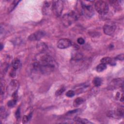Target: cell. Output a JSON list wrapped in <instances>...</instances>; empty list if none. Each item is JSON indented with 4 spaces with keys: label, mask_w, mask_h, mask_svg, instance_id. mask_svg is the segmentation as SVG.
<instances>
[{
    "label": "cell",
    "mask_w": 124,
    "mask_h": 124,
    "mask_svg": "<svg viewBox=\"0 0 124 124\" xmlns=\"http://www.w3.org/2000/svg\"><path fill=\"white\" fill-rule=\"evenodd\" d=\"M65 91V87L64 86H62L60 88H59L55 93V95L57 96H58L61 95Z\"/></svg>",
    "instance_id": "obj_22"
},
{
    "label": "cell",
    "mask_w": 124,
    "mask_h": 124,
    "mask_svg": "<svg viewBox=\"0 0 124 124\" xmlns=\"http://www.w3.org/2000/svg\"><path fill=\"white\" fill-rule=\"evenodd\" d=\"M80 7L78 9V13L80 14L84 15L85 16L91 17L94 14V10L93 7L92 1H79Z\"/></svg>",
    "instance_id": "obj_2"
},
{
    "label": "cell",
    "mask_w": 124,
    "mask_h": 124,
    "mask_svg": "<svg viewBox=\"0 0 124 124\" xmlns=\"http://www.w3.org/2000/svg\"><path fill=\"white\" fill-rule=\"evenodd\" d=\"M123 86V78H115L113 79L108 85V90H113L117 88Z\"/></svg>",
    "instance_id": "obj_6"
},
{
    "label": "cell",
    "mask_w": 124,
    "mask_h": 124,
    "mask_svg": "<svg viewBox=\"0 0 124 124\" xmlns=\"http://www.w3.org/2000/svg\"><path fill=\"white\" fill-rule=\"evenodd\" d=\"M63 9V1L62 0L52 1V12L57 16H60Z\"/></svg>",
    "instance_id": "obj_5"
},
{
    "label": "cell",
    "mask_w": 124,
    "mask_h": 124,
    "mask_svg": "<svg viewBox=\"0 0 124 124\" xmlns=\"http://www.w3.org/2000/svg\"><path fill=\"white\" fill-rule=\"evenodd\" d=\"M84 102V99L81 97H78L76 98L73 103V106L75 107H78L81 105Z\"/></svg>",
    "instance_id": "obj_14"
},
{
    "label": "cell",
    "mask_w": 124,
    "mask_h": 124,
    "mask_svg": "<svg viewBox=\"0 0 124 124\" xmlns=\"http://www.w3.org/2000/svg\"><path fill=\"white\" fill-rule=\"evenodd\" d=\"M77 42L79 45H83L85 43V40H84V39L83 38L79 37L77 39Z\"/></svg>",
    "instance_id": "obj_24"
},
{
    "label": "cell",
    "mask_w": 124,
    "mask_h": 124,
    "mask_svg": "<svg viewBox=\"0 0 124 124\" xmlns=\"http://www.w3.org/2000/svg\"><path fill=\"white\" fill-rule=\"evenodd\" d=\"M72 45V42L68 39L62 38L60 39L57 44V47L60 49L67 48Z\"/></svg>",
    "instance_id": "obj_7"
},
{
    "label": "cell",
    "mask_w": 124,
    "mask_h": 124,
    "mask_svg": "<svg viewBox=\"0 0 124 124\" xmlns=\"http://www.w3.org/2000/svg\"><path fill=\"white\" fill-rule=\"evenodd\" d=\"M2 47H3V46H2V44H1V48H0V49H1V50L2 49Z\"/></svg>",
    "instance_id": "obj_28"
},
{
    "label": "cell",
    "mask_w": 124,
    "mask_h": 124,
    "mask_svg": "<svg viewBox=\"0 0 124 124\" xmlns=\"http://www.w3.org/2000/svg\"><path fill=\"white\" fill-rule=\"evenodd\" d=\"M18 86V82L16 80H12L9 84L10 89H16Z\"/></svg>",
    "instance_id": "obj_19"
},
{
    "label": "cell",
    "mask_w": 124,
    "mask_h": 124,
    "mask_svg": "<svg viewBox=\"0 0 124 124\" xmlns=\"http://www.w3.org/2000/svg\"><path fill=\"white\" fill-rule=\"evenodd\" d=\"M32 66L35 70L43 74H49L54 71L56 62L50 55L41 54L33 62Z\"/></svg>",
    "instance_id": "obj_1"
},
{
    "label": "cell",
    "mask_w": 124,
    "mask_h": 124,
    "mask_svg": "<svg viewBox=\"0 0 124 124\" xmlns=\"http://www.w3.org/2000/svg\"><path fill=\"white\" fill-rule=\"evenodd\" d=\"M94 8L96 11L100 15H106L108 11V3L103 0H97L94 3Z\"/></svg>",
    "instance_id": "obj_4"
},
{
    "label": "cell",
    "mask_w": 124,
    "mask_h": 124,
    "mask_svg": "<svg viewBox=\"0 0 124 124\" xmlns=\"http://www.w3.org/2000/svg\"><path fill=\"white\" fill-rule=\"evenodd\" d=\"M15 115L16 117V119H18L20 118V108H18L16 110V113H15Z\"/></svg>",
    "instance_id": "obj_26"
},
{
    "label": "cell",
    "mask_w": 124,
    "mask_h": 124,
    "mask_svg": "<svg viewBox=\"0 0 124 124\" xmlns=\"http://www.w3.org/2000/svg\"><path fill=\"white\" fill-rule=\"evenodd\" d=\"M20 66V61L18 59H15L12 62L13 69L16 70L19 68Z\"/></svg>",
    "instance_id": "obj_15"
},
{
    "label": "cell",
    "mask_w": 124,
    "mask_h": 124,
    "mask_svg": "<svg viewBox=\"0 0 124 124\" xmlns=\"http://www.w3.org/2000/svg\"><path fill=\"white\" fill-rule=\"evenodd\" d=\"M115 59L113 58H111L110 57H106L103 58L101 60V63H104L105 64H109L111 66H114L116 64L115 62Z\"/></svg>",
    "instance_id": "obj_12"
},
{
    "label": "cell",
    "mask_w": 124,
    "mask_h": 124,
    "mask_svg": "<svg viewBox=\"0 0 124 124\" xmlns=\"http://www.w3.org/2000/svg\"><path fill=\"white\" fill-rule=\"evenodd\" d=\"M19 2H20V1H19V0H14V1H13V2L11 4V5H10V6L9 7V9H8L9 12H11L13 10H14V9L17 5L18 3Z\"/></svg>",
    "instance_id": "obj_18"
},
{
    "label": "cell",
    "mask_w": 124,
    "mask_h": 124,
    "mask_svg": "<svg viewBox=\"0 0 124 124\" xmlns=\"http://www.w3.org/2000/svg\"><path fill=\"white\" fill-rule=\"evenodd\" d=\"M45 35V32L44 31H38L31 34L28 37V39L31 41H38L40 40Z\"/></svg>",
    "instance_id": "obj_8"
},
{
    "label": "cell",
    "mask_w": 124,
    "mask_h": 124,
    "mask_svg": "<svg viewBox=\"0 0 124 124\" xmlns=\"http://www.w3.org/2000/svg\"><path fill=\"white\" fill-rule=\"evenodd\" d=\"M78 111V109H75V110H71L70 111L67 112V113H66V115H70V114H73L74 113H75L76 112H77Z\"/></svg>",
    "instance_id": "obj_27"
},
{
    "label": "cell",
    "mask_w": 124,
    "mask_h": 124,
    "mask_svg": "<svg viewBox=\"0 0 124 124\" xmlns=\"http://www.w3.org/2000/svg\"><path fill=\"white\" fill-rule=\"evenodd\" d=\"M74 121L80 124H92V122L88 121L86 119L84 118H81L78 117H76L74 118Z\"/></svg>",
    "instance_id": "obj_13"
},
{
    "label": "cell",
    "mask_w": 124,
    "mask_h": 124,
    "mask_svg": "<svg viewBox=\"0 0 124 124\" xmlns=\"http://www.w3.org/2000/svg\"><path fill=\"white\" fill-rule=\"evenodd\" d=\"M32 112H31L28 115H25L23 116L22 119V123L26 124L28 122V121L31 119L32 116Z\"/></svg>",
    "instance_id": "obj_20"
},
{
    "label": "cell",
    "mask_w": 124,
    "mask_h": 124,
    "mask_svg": "<svg viewBox=\"0 0 124 124\" xmlns=\"http://www.w3.org/2000/svg\"><path fill=\"white\" fill-rule=\"evenodd\" d=\"M106 68H107V65L104 63H101L96 66V70L98 72H101L104 71L105 70H106Z\"/></svg>",
    "instance_id": "obj_17"
},
{
    "label": "cell",
    "mask_w": 124,
    "mask_h": 124,
    "mask_svg": "<svg viewBox=\"0 0 124 124\" xmlns=\"http://www.w3.org/2000/svg\"><path fill=\"white\" fill-rule=\"evenodd\" d=\"M75 95V92L72 90H69L66 93V95L68 97H72Z\"/></svg>",
    "instance_id": "obj_23"
},
{
    "label": "cell",
    "mask_w": 124,
    "mask_h": 124,
    "mask_svg": "<svg viewBox=\"0 0 124 124\" xmlns=\"http://www.w3.org/2000/svg\"><path fill=\"white\" fill-rule=\"evenodd\" d=\"M17 98H13V99L11 100H9L8 103H7V105L9 107H13L16 104V103L17 102Z\"/></svg>",
    "instance_id": "obj_21"
},
{
    "label": "cell",
    "mask_w": 124,
    "mask_h": 124,
    "mask_svg": "<svg viewBox=\"0 0 124 124\" xmlns=\"http://www.w3.org/2000/svg\"><path fill=\"white\" fill-rule=\"evenodd\" d=\"M124 107H120L116 110L111 111L108 113V116L115 118H121L124 116Z\"/></svg>",
    "instance_id": "obj_10"
},
{
    "label": "cell",
    "mask_w": 124,
    "mask_h": 124,
    "mask_svg": "<svg viewBox=\"0 0 124 124\" xmlns=\"http://www.w3.org/2000/svg\"><path fill=\"white\" fill-rule=\"evenodd\" d=\"M52 1H44L42 7V13L44 15H47L50 14V11H52Z\"/></svg>",
    "instance_id": "obj_11"
},
{
    "label": "cell",
    "mask_w": 124,
    "mask_h": 124,
    "mask_svg": "<svg viewBox=\"0 0 124 124\" xmlns=\"http://www.w3.org/2000/svg\"><path fill=\"white\" fill-rule=\"evenodd\" d=\"M93 83L96 87H99L102 83V79L99 77H95L93 79Z\"/></svg>",
    "instance_id": "obj_16"
},
{
    "label": "cell",
    "mask_w": 124,
    "mask_h": 124,
    "mask_svg": "<svg viewBox=\"0 0 124 124\" xmlns=\"http://www.w3.org/2000/svg\"><path fill=\"white\" fill-rule=\"evenodd\" d=\"M78 16L75 12L72 11L65 14L62 18V21L63 25L65 27H68L73 23L78 20Z\"/></svg>",
    "instance_id": "obj_3"
},
{
    "label": "cell",
    "mask_w": 124,
    "mask_h": 124,
    "mask_svg": "<svg viewBox=\"0 0 124 124\" xmlns=\"http://www.w3.org/2000/svg\"><path fill=\"white\" fill-rule=\"evenodd\" d=\"M114 59H115V60H118L123 61V60H124V54H119V55H118L117 56H116Z\"/></svg>",
    "instance_id": "obj_25"
},
{
    "label": "cell",
    "mask_w": 124,
    "mask_h": 124,
    "mask_svg": "<svg viewBox=\"0 0 124 124\" xmlns=\"http://www.w3.org/2000/svg\"><path fill=\"white\" fill-rule=\"evenodd\" d=\"M103 29L105 34L108 35H111L115 31L116 26L112 24H106L104 25Z\"/></svg>",
    "instance_id": "obj_9"
}]
</instances>
